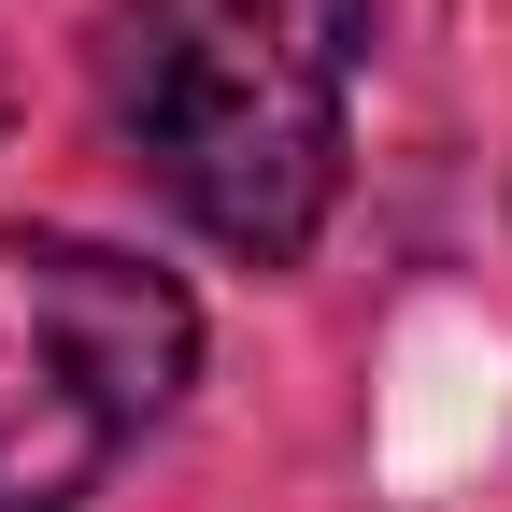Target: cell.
Listing matches in <instances>:
<instances>
[{"mask_svg": "<svg viewBox=\"0 0 512 512\" xmlns=\"http://www.w3.org/2000/svg\"><path fill=\"white\" fill-rule=\"evenodd\" d=\"M370 0H114L100 100L157 200L242 271H299L342 214Z\"/></svg>", "mask_w": 512, "mask_h": 512, "instance_id": "1", "label": "cell"}, {"mask_svg": "<svg viewBox=\"0 0 512 512\" xmlns=\"http://www.w3.org/2000/svg\"><path fill=\"white\" fill-rule=\"evenodd\" d=\"M0 128H15V57H0Z\"/></svg>", "mask_w": 512, "mask_h": 512, "instance_id": "3", "label": "cell"}, {"mask_svg": "<svg viewBox=\"0 0 512 512\" xmlns=\"http://www.w3.org/2000/svg\"><path fill=\"white\" fill-rule=\"evenodd\" d=\"M200 384V299L86 228H0V512H86Z\"/></svg>", "mask_w": 512, "mask_h": 512, "instance_id": "2", "label": "cell"}]
</instances>
